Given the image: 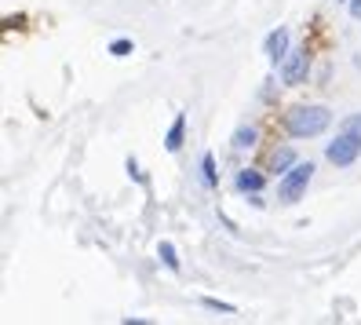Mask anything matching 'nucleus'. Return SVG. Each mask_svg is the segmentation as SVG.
<instances>
[{
    "label": "nucleus",
    "mask_w": 361,
    "mask_h": 325,
    "mask_svg": "<svg viewBox=\"0 0 361 325\" xmlns=\"http://www.w3.org/2000/svg\"><path fill=\"white\" fill-rule=\"evenodd\" d=\"M329 124H332V114L325 110V106H295V110L288 114V121H285L292 139H314V136H322Z\"/></svg>",
    "instance_id": "1"
},
{
    "label": "nucleus",
    "mask_w": 361,
    "mask_h": 325,
    "mask_svg": "<svg viewBox=\"0 0 361 325\" xmlns=\"http://www.w3.org/2000/svg\"><path fill=\"white\" fill-rule=\"evenodd\" d=\"M310 179H314V161H295L281 176V183H278V201L281 205H295L307 194Z\"/></svg>",
    "instance_id": "2"
},
{
    "label": "nucleus",
    "mask_w": 361,
    "mask_h": 325,
    "mask_svg": "<svg viewBox=\"0 0 361 325\" xmlns=\"http://www.w3.org/2000/svg\"><path fill=\"white\" fill-rule=\"evenodd\" d=\"M325 158H329L336 168H350V165L361 158V132H357V128H347L343 136H336V139L325 146Z\"/></svg>",
    "instance_id": "3"
},
{
    "label": "nucleus",
    "mask_w": 361,
    "mask_h": 325,
    "mask_svg": "<svg viewBox=\"0 0 361 325\" xmlns=\"http://www.w3.org/2000/svg\"><path fill=\"white\" fill-rule=\"evenodd\" d=\"M310 73V55L307 52H288L281 62V81L285 84H303Z\"/></svg>",
    "instance_id": "4"
},
{
    "label": "nucleus",
    "mask_w": 361,
    "mask_h": 325,
    "mask_svg": "<svg viewBox=\"0 0 361 325\" xmlns=\"http://www.w3.org/2000/svg\"><path fill=\"white\" fill-rule=\"evenodd\" d=\"M288 30H274L270 37H267V45H263V52H267V59L278 66V62H285V55H288Z\"/></svg>",
    "instance_id": "5"
},
{
    "label": "nucleus",
    "mask_w": 361,
    "mask_h": 325,
    "mask_svg": "<svg viewBox=\"0 0 361 325\" xmlns=\"http://www.w3.org/2000/svg\"><path fill=\"white\" fill-rule=\"evenodd\" d=\"M263 172H256V168H241L238 172V179H233V187H238L241 194H259L263 190Z\"/></svg>",
    "instance_id": "6"
},
{
    "label": "nucleus",
    "mask_w": 361,
    "mask_h": 325,
    "mask_svg": "<svg viewBox=\"0 0 361 325\" xmlns=\"http://www.w3.org/2000/svg\"><path fill=\"white\" fill-rule=\"evenodd\" d=\"M183 139H186V114H179L172 121V128H168V136H164V150L176 154V150H183Z\"/></svg>",
    "instance_id": "7"
},
{
    "label": "nucleus",
    "mask_w": 361,
    "mask_h": 325,
    "mask_svg": "<svg viewBox=\"0 0 361 325\" xmlns=\"http://www.w3.org/2000/svg\"><path fill=\"white\" fill-rule=\"evenodd\" d=\"M256 143H259V132H256L252 124H241L238 132H233V139H230V146L238 150V154H241V150H252Z\"/></svg>",
    "instance_id": "8"
},
{
    "label": "nucleus",
    "mask_w": 361,
    "mask_h": 325,
    "mask_svg": "<svg viewBox=\"0 0 361 325\" xmlns=\"http://www.w3.org/2000/svg\"><path fill=\"white\" fill-rule=\"evenodd\" d=\"M292 165H295V154H292L288 146L274 150V158H270V172H274V176H285V172H288Z\"/></svg>",
    "instance_id": "9"
},
{
    "label": "nucleus",
    "mask_w": 361,
    "mask_h": 325,
    "mask_svg": "<svg viewBox=\"0 0 361 325\" xmlns=\"http://www.w3.org/2000/svg\"><path fill=\"white\" fill-rule=\"evenodd\" d=\"M201 179H204V187H216V183H219L216 158H212V154H204V158H201Z\"/></svg>",
    "instance_id": "10"
},
{
    "label": "nucleus",
    "mask_w": 361,
    "mask_h": 325,
    "mask_svg": "<svg viewBox=\"0 0 361 325\" xmlns=\"http://www.w3.org/2000/svg\"><path fill=\"white\" fill-rule=\"evenodd\" d=\"M157 256L164 259L168 271H179V256H176V245H172V242H161V245H157Z\"/></svg>",
    "instance_id": "11"
},
{
    "label": "nucleus",
    "mask_w": 361,
    "mask_h": 325,
    "mask_svg": "<svg viewBox=\"0 0 361 325\" xmlns=\"http://www.w3.org/2000/svg\"><path fill=\"white\" fill-rule=\"evenodd\" d=\"M208 311H219V314H238V307H233V303H223V300H216V296H204L201 300Z\"/></svg>",
    "instance_id": "12"
},
{
    "label": "nucleus",
    "mask_w": 361,
    "mask_h": 325,
    "mask_svg": "<svg viewBox=\"0 0 361 325\" xmlns=\"http://www.w3.org/2000/svg\"><path fill=\"white\" fill-rule=\"evenodd\" d=\"M132 52H135V45H132V40H114V45H110V55H117V59L132 55Z\"/></svg>",
    "instance_id": "13"
},
{
    "label": "nucleus",
    "mask_w": 361,
    "mask_h": 325,
    "mask_svg": "<svg viewBox=\"0 0 361 325\" xmlns=\"http://www.w3.org/2000/svg\"><path fill=\"white\" fill-rule=\"evenodd\" d=\"M350 15H354L357 23H361V0H350Z\"/></svg>",
    "instance_id": "14"
},
{
    "label": "nucleus",
    "mask_w": 361,
    "mask_h": 325,
    "mask_svg": "<svg viewBox=\"0 0 361 325\" xmlns=\"http://www.w3.org/2000/svg\"><path fill=\"white\" fill-rule=\"evenodd\" d=\"M347 128H361V117H350V121H347Z\"/></svg>",
    "instance_id": "15"
},
{
    "label": "nucleus",
    "mask_w": 361,
    "mask_h": 325,
    "mask_svg": "<svg viewBox=\"0 0 361 325\" xmlns=\"http://www.w3.org/2000/svg\"><path fill=\"white\" fill-rule=\"evenodd\" d=\"M354 66H357V70H361V52H357V55H354Z\"/></svg>",
    "instance_id": "16"
}]
</instances>
